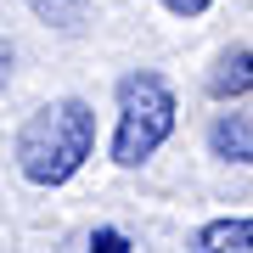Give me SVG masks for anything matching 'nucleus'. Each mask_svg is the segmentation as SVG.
I'll return each instance as SVG.
<instances>
[{
	"instance_id": "6",
	"label": "nucleus",
	"mask_w": 253,
	"mask_h": 253,
	"mask_svg": "<svg viewBox=\"0 0 253 253\" xmlns=\"http://www.w3.org/2000/svg\"><path fill=\"white\" fill-rule=\"evenodd\" d=\"M28 11H34L45 28L73 34V28H84V17H90V0H28Z\"/></svg>"
},
{
	"instance_id": "4",
	"label": "nucleus",
	"mask_w": 253,
	"mask_h": 253,
	"mask_svg": "<svg viewBox=\"0 0 253 253\" xmlns=\"http://www.w3.org/2000/svg\"><path fill=\"white\" fill-rule=\"evenodd\" d=\"M191 253H253V214L208 219V225L191 236Z\"/></svg>"
},
{
	"instance_id": "7",
	"label": "nucleus",
	"mask_w": 253,
	"mask_h": 253,
	"mask_svg": "<svg viewBox=\"0 0 253 253\" xmlns=\"http://www.w3.org/2000/svg\"><path fill=\"white\" fill-rule=\"evenodd\" d=\"M90 253H129V236L118 231V225H101V231L90 236Z\"/></svg>"
},
{
	"instance_id": "9",
	"label": "nucleus",
	"mask_w": 253,
	"mask_h": 253,
	"mask_svg": "<svg viewBox=\"0 0 253 253\" xmlns=\"http://www.w3.org/2000/svg\"><path fill=\"white\" fill-rule=\"evenodd\" d=\"M6 79H11V45L0 40V90H6Z\"/></svg>"
},
{
	"instance_id": "5",
	"label": "nucleus",
	"mask_w": 253,
	"mask_h": 253,
	"mask_svg": "<svg viewBox=\"0 0 253 253\" xmlns=\"http://www.w3.org/2000/svg\"><path fill=\"white\" fill-rule=\"evenodd\" d=\"M253 90V45H236L214 62V73H208V96L214 101H236Z\"/></svg>"
},
{
	"instance_id": "1",
	"label": "nucleus",
	"mask_w": 253,
	"mask_h": 253,
	"mask_svg": "<svg viewBox=\"0 0 253 253\" xmlns=\"http://www.w3.org/2000/svg\"><path fill=\"white\" fill-rule=\"evenodd\" d=\"M90 152H96V113H90V101H79V96L45 101V107L17 129V169H23L28 186L73 180Z\"/></svg>"
},
{
	"instance_id": "8",
	"label": "nucleus",
	"mask_w": 253,
	"mask_h": 253,
	"mask_svg": "<svg viewBox=\"0 0 253 253\" xmlns=\"http://www.w3.org/2000/svg\"><path fill=\"white\" fill-rule=\"evenodd\" d=\"M208 6L214 0H163V11H174V17H203Z\"/></svg>"
},
{
	"instance_id": "2",
	"label": "nucleus",
	"mask_w": 253,
	"mask_h": 253,
	"mask_svg": "<svg viewBox=\"0 0 253 253\" xmlns=\"http://www.w3.org/2000/svg\"><path fill=\"white\" fill-rule=\"evenodd\" d=\"M174 90L158 68H135L118 79V124H113V163L135 169L174 135Z\"/></svg>"
},
{
	"instance_id": "3",
	"label": "nucleus",
	"mask_w": 253,
	"mask_h": 253,
	"mask_svg": "<svg viewBox=\"0 0 253 253\" xmlns=\"http://www.w3.org/2000/svg\"><path fill=\"white\" fill-rule=\"evenodd\" d=\"M208 152L225 163H253V113H219L208 124Z\"/></svg>"
}]
</instances>
